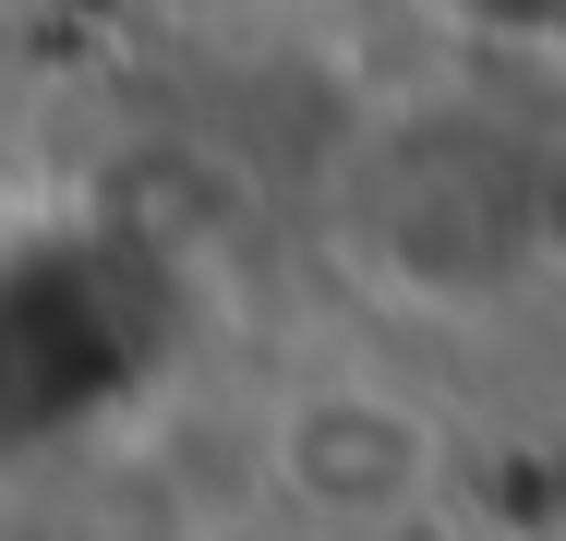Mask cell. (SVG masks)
Masks as SVG:
<instances>
[{"label": "cell", "mask_w": 566, "mask_h": 541, "mask_svg": "<svg viewBox=\"0 0 566 541\" xmlns=\"http://www.w3.org/2000/svg\"><path fill=\"white\" fill-rule=\"evenodd\" d=\"M361 241L398 289L434 301H494L543 253V169L506 120L422 108L361 157Z\"/></svg>", "instance_id": "cell-1"}, {"label": "cell", "mask_w": 566, "mask_h": 541, "mask_svg": "<svg viewBox=\"0 0 566 541\" xmlns=\"http://www.w3.org/2000/svg\"><path fill=\"white\" fill-rule=\"evenodd\" d=\"M277 469H290V494L326 506V518H386V506H410V481H422V422L386 410V397H302V410L277 422Z\"/></svg>", "instance_id": "cell-2"}, {"label": "cell", "mask_w": 566, "mask_h": 541, "mask_svg": "<svg viewBox=\"0 0 566 541\" xmlns=\"http://www.w3.org/2000/svg\"><path fill=\"white\" fill-rule=\"evenodd\" d=\"M447 12H470L482 36H555V12H566V0H447Z\"/></svg>", "instance_id": "cell-3"}]
</instances>
